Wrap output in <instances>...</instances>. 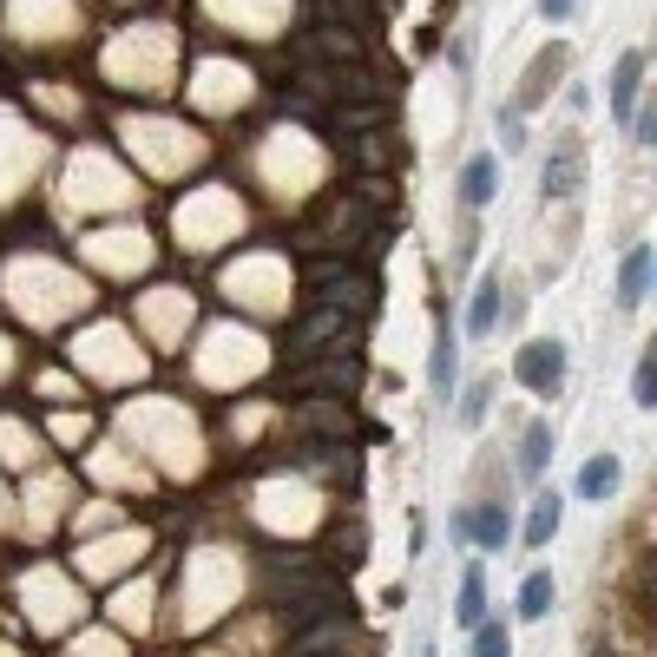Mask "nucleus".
<instances>
[{
  "mask_svg": "<svg viewBox=\"0 0 657 657\" xmlns=\"http://www.w3.org/2000/svg\"><path fill=\"white\" fill-rule=\"evenodd\" d=\"M539 13L559 27V20H573V13H579V0H539Z\"/></svg>",
  "mask_w": 657,
  "mask_h": 657,
  "instance_id": "nucleus-19",
  "label": "nucleus"
},
{
  "mask_svg": "<svg viewBox=\"0 0 657 657\" xmlns=\"http://www.w3.org/2000/svg\"><path fill=\"white\" fill-rule=\"evenodd\" d=\"M651 243H638V250H625V263H618V309L631 316V309H645V296H651Z\"/></svg>",
  "mask_w": 657,
  "mask_h": 657,
  "instance_id": "nucleus-6",
  "label": "nucleus"
},
{
  "mask_svg": "<svg viewBox=\"0 0 657 657\" xmlns=\"http://www.w3.org/2000/svg\"><path fill=\"white\" fill-rule=\"evenodd\" d=\"M460 388V342H454V322H440L435 349H428V395L447 408V395Z\"/></svg>",
  "mask_w": 657,
  "mask_h": 657,
  "instance_id": "nucleus-4",
  "label": "nucleus"
},
{
  "mask_svg": "<svg viewBox=\"0 0 657 657\" xmlns=\"http://www.w3.org/2000/svg\"><path fill=\"white\" fill-rule=\"evenodd\" d=\"M415 657H435V645H421V651H415Z\"/></svg>",
  "mask_w": 657,
  "mask_h": 657,
  "instance_id": "nucleus-21",
  "label": "nucleus"
},
{
  "mask_svg": "<svg viewBox=\"0 0 657 657\" xmlns=\"http://www.w3.org/2000/svg\"><path fill=\"white\" fill-rule=\"evenodd\" d=\"M500 146H507V151H519V146H526V126H519V112H512V106L500 112Z\"/></svg>",
  "mask_w": 657,
  "mask_h": 657,
  "instance_id": "nucleus-18",
  "label": "nucleus"
},
{
  "mask_svg": "<svg viewBox=\"0 0 657 657\" xmlns=\"http://www.w3.org/2000/svg\"><path fill=\"white\" fill-rule=\"evenodd\" d=\"M474 657H512V631L500 618H480L474 625Z\"/></svg>",
  "mask_w": 657,
  "mask_h": 657,
  "instance_id": "nucleus-15",
  "label": "nucleus"
},
{
  "mask_svg": "<svg viewBox=\"0 0 657 657\" xmlns=\"http://www.w3.org/2000/svg\"><path fill=\"white\" fill-rule=\"evenodd\" d=\"M487 395H494V381H474V388L460 395V428H480V421H487V408H494Z\"/></svg>",
  "mask_w": 657,
  "mask_h": 657,
  "instance_id": "nucleus-16",
  "label": "nucleus"
},
{
  "mask_svg": "<svg viewBox=\"0 0 657 657\" xmlns=\"http://www.w3.org/2000/svg\"><path fill=\"white\" fill-rule=\"evenodd\" d=\"M546 460H553V428H546V421H532L526 440H519V480H539V474H546Z\"/></svg>",
  "mask_w": 657,
  "mask_h": 657,
  "instance_id": "nucleus-13",
  "label": "nucleus"
},
{
  "mask_svg": "<svg viewBox=\"0 0 657 657\" xmlns=\"http://www.w3.org/2000/svg\"><path fill=\"white\" fill-rule=\"evenodd\" d=\"M500 316H507V283H500V270H487L474 283V302H467V336H494Z\"/></svg>",
  "mask_w": 657,
  "mask_h": 657,
  "instance_id": "nucleus-5",
  "label": "nucleus"
},
{
  "mask_svg": "<svg viewBox=\"0 0 657 657\" xmlns=\"http://www.w3.org/2000/svg\"><path fill=\"white\" fill-rule=\"evenodd\" d=\"M566 67V53L559 47H546L539 60H532V73H526V86H519V99H512V112H526V106H539L546 92H553V73Z\"/></svg>",
  "mask_w": 657,
  "mask_h": 657,
  "instance_id": "nucleus-12",
  "label": "nucleus"
},
{
  "mask_svg": "<svg viewBox=\"0 0 657 657\" xmlns=\"http://www.w3.org/2000/svg\"><path fill=\"white\" fill-rule=\"evenodd\" d=\"M553 598H559V585H553V573H526V585H519V618H546L553 611Z\"/></svg>",
  "mask_w": 657,
  "mask_h": 657,
  "instance_id": "nucleus-14",
  "label": "nucleus"
},
{
  "mask_svg": "<svg viewBox=\"0 0 657 657\" xmlns=\"http://www.w3.org/2000/svg\"><path fill=\"white\" fill-rule=\"evenodd\" d=\"M631 139H638V146H651V139H657V112H638V119H631Z\"/></svg>",
  "mask_w": 657,
  "mask_h": 657,
  "instance_id": "nucleus-20",
  "label": "nucleus"
},
{
  "mask_svg": "<svg viewBox=\"0 0 657 657\" xmlns=\"http://www.w3.org/2000/svg\"><path fill=\"white\" fill-rule=\"evenodd\" d=\"M579 185H585V151H579V139H566L546 158V198H573Z\"/></svg>",
  "mask_w": 657,
  "mask_h": 657,
  "instance_id": "nucleus-8",
  "label": "nucleus"
},
{
  "mask_svg": "<svg viewBox=\"0 0 657 657\" xmlns=\"http://www.w3.org/2000/svg\"><path fill=\"white\" fill-rule=\"evenodd\" d=\"M512 375H519V388H532V395H559V381H566V342H559V336L519 342Z\"/></svg>",
  "mask_w": 657,
  "mask_h": 657,
  "instance_id": "nucleus-1",
  "label": "nucleus"
},
{
  "mask_svg": "<svg viewBox=\"0 0 657 657\" xmlns=\"http://www.w3.org/2000/svg\"><path fill=\"white\" fill-rule=\"evenodd\" d=\"M467 539L480 546V553H507V539H512V519L500 500H480V507L467 512Z\"/></svg>",
  "mask_w": 657,
  "mask_h": 657,
  "instance_id": "nucleus-7",
  "label": "nucleus"
},
{
  "mask_svg": "<svg viewBox=\"0 0 657 657\" xmlns=\"http://www.w3.org/2000/svg\"><path fill=\"white\" fill-rule=\"evenodd\" d=\"M631 401H638V408H657V356H638V375H631Z\"/></svg>",
  "mask_w": 657,
  "mask_h": 657,
  "instance_id": "nucleus-17",
  "label": "nucleus"
},
{
  "mask_svg": "<svg viewBox=\"0 0 657 657\" xmlns=\"http://www.w3.org/2000/svg\"><path fill=\"white\" fill-rule=\"evenodd\" d=\"M480 618H487V573H480V566H467V573H460V591H454V625H460V631H474Z\"/></svg>",
  "mask_w": 657,
  "mask_h": 657,
  "instance_id": "nucleus-11",
  "label": "nucleus"
},
{
  "mask_svg": "<svg viewBox=\"0 0 657 657\" xmlns=\"http://www.w3.org/2000/svg\"><path fill=\"white\" fill-rule=\"evenodd\" d=\"M559 519H566V500L559 494H539L532 512H526V553H546L559 539Z\"/></svg>",
  "mask_w": 657,
  "mask_h": 657,
  "instance_id": "nucleus-10",
  "label": "nucleus"
},
{
  "mask_svg": "<svg viewBox=\"0 0 657 657\" xmlns=\"http://www.w3.org/2000/svg\"><path fill=\"white\" fill-rule=\"evenodd\" d=\"M638 92H645V53L625 47L618 67H611V86H605V99H611V126H631V119H638Z\"/></svg>",
  "mask_w": 657,
  "mask_h": 657,
  "instance_id": "nucleus-2",
  "label": "nucleus"
},
{
  "mask_svg": "<svg viewBox=\"0 0 657 657\" xmlns=\"http://www.w3.org/2000/svg\"><path fill=\"white\" fill-rule=\"evenodd\" d=\"M500 198V158L494 151H474L467 165H460V205L467 211H487Z\"/></svg>",
  "mask_w": 657,
  "mask_h": 657,
  "instance_id": "nucleus-3",
  "label": "nucleus"
},
{
  "mask_svg": "<svg viewBox=\"0 0 657 657\" xmlns=\"http://www.w3.org/2000/svg\"><path fill=\"white\" fill-rule=\"evenodd\" d=\"M618 474H625V467H618V454H591V460L579 467V500L605 507V500L618 494Z\"/></svg>",
  "mask_w": 657,
  "mask_h": 657,
  "instance_id": "nucleus-9",
  "label": "nucleus"
}]
</instances>
